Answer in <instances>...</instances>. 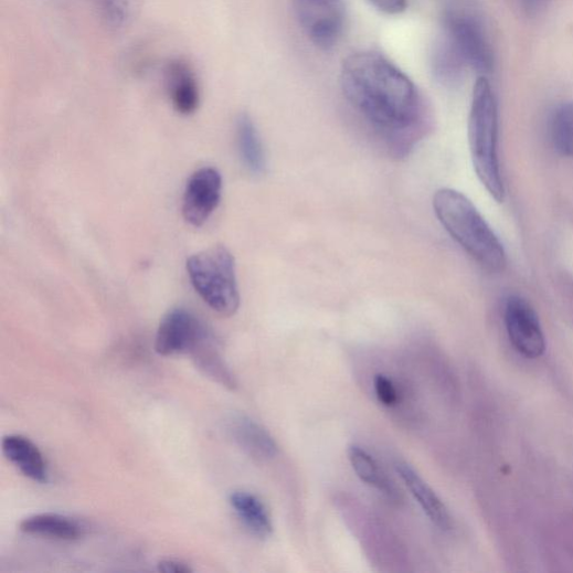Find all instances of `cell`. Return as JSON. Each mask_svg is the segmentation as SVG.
Masks as SVG:
<instances>
[{"mask_svg": "<svg viewBox=\"0 0 573 573\" xmlns=\"http://www.w3.org/2000/svg\"><path fill=\"white\" fill-rule=\"evenodd\" d=\"M297 20L310 42L329 51L342 38L347 10L343 0H295Z\"/></svg>", "mask_w": 573, "mask_h": 573, "instance_id": "cell-6", "label": "cell"}, {"mask_svg": "<svg viewBox=\"0 0 573 573\" xmlns=\"http://www.w3.org/2000/svg\"><path fill=\"white\" fill-rule=\"evenodd\" d=\"M20 530L29 535L61 541H76L84 537L85 529L76 521L55 513H41L24 519Z\"/></svg>", "mask_w": 573, "mask_h": 573, "instance_id": "cell-16", "label": "cell"}, {"mask_svg": "<svg viewBox=\"0 0 573 573\" xmlns=\"http://www.w3.org/2000/svg\"><path fill=\"white\" fill-rule=\"evenodd\" d=\"M342 92L352 108L395 156L426 134L429 113L414 82L375 52L350 55L341 70Z\"/></svg>", "mask_w": 573, "mask_h": 573, "instance_id": "cell-1", "label": "cell"}, {"mask_svg": "<svg viewBox=\"0 0 573 573\" xmlns=\"http://www.w3.org/2000/svg\"><path fill=\"white\" fill-rule=\"evenodd\" d=\"M499 110L489 81L485 75L477 78L473 91L468 119V141L475 173L497 202L502 203L506 189L501 176L499 153Z\"/></svg>", "mask_w": 573, "mask_h": 573, "instance_id": "cell-3", "label": "cell"}, {"mask_svg": "<svg viewBox=\"0 0 573 573\" xmlns=\"http://www.w3.org/2000/svg\"><path fill=\"white\" fill-rule=\"evenodd\" d=\"M162 76L173 108L182 116L195 114L201 103V88L193 66L183 59H173L163 66Z\"/></svg>", "mask_w": 573, "mask_h": 573, "instance_id": "cell-10", "label": "cell"}, {"mask_svg": "<svg viewBox=\"0 0 573 573\" xmlns=\"http://www.w3.org/2000/svg\"><path fill=\"white\" fill-rule=\"evenodd\" d=\"M373 388L379 402L388 407L399 403V392L393 381L384 374H376L373 379Z\"/></svg>", "mask_w": 573, "mask_h": 573, "instance_id": "cell-22", "label": "cell"}, {"mask_svg": "<svg viewBox=\"0 0 573 573\" xmlns=\"http://www.w3.org/2000/svg\"><path fill=\"white\" fill-rule=\"evenodd\" d=\"M520 2L528 12H537L544 8L550 0H520Z\"/></svg>", "mask_w": 573, "mask_h": 573, "instance_id": "cell-25", "label": "cell"}, {"mask_svg": "<svg viewBox=\"0 0 573 573\" xmlns=\"http://www.w3.org/2000/svg\"><path fill=\"white\" fill-rule=\"evenodd\" d=\"M226 433L240 449L256 460H273L279 454L270 433L248 416H231L226 421Z\"/></svg>", "mask_w": 573, "mask_h": 573, "instance_id": "cell-11", "label": "cell"}, {"mask_svg": "<svg viewBox=\"0 0 573 573\" xmlns=\"http://www.w3.org/2000/svg\"><path fill=\"white\" fill-rule=\"evenodd\" d=\"M551 138L560 155L573 158V103L556 109L551 123Z\"/></svg>", "mask_w": 573, "mask_h": 573, "instance_id": "cell-20", "label": "cell"}, {"mask_svg": "<svg viewBox=\"0 0 573 573\" xmlns=\"http://www.w3.org/2000/svg\"><path fill=\"white\" fill-rule=\"evenodd\" d=\"M434 210L446 231L479 266L490 273L505 269L503 244L467 197L442 189L434 197Z\"/></svg>", "mask_w": 573, "mask_h": 573, "instance_id": "cell-2", "label": "cell"}, {"mask_svg": "<svg viewBox=\"0 0 573 573\" xmlns=\"http://www.w3.org/2000/svg\"><path fill=\"white\" fill-rule=\"evenodd\" d=\"M348 455L354 471L362 481L378 489L389 500H397L399 495L395 486L373 456L358 445L350 446Z\"/></svg>", "mask_w": 573, "mask_h": 573, "instance_id": "cell-19", "label": "cell"}, {"mask_svg": "<svg viewBox=\"0 0 573 573\" xmlns=\"http://www.w3.org/2000/svg\"><path fill=\"white\" fill-rule=\"evenodd\" d=\"M368 2L378 11L389 15L404 12L407 6V0H368Z\"/></svg>", "mask_w": 573, "mask_h": 573, "instance_id": "cell-23", "label": "cell"}, {"mask_svg": "<svg viewBox=\"0 0 573 573\" xmlns=\"http://www.w3.org/2000/svg\"><path fill=\"white\" fill-rule=\"evenodd\" d=\"M465 59L452 41L443 34L434 45L432 53V68L435 78L443 86L455 87L463 79Z\"/></svg>", "mask_w": 573, "mask_h": 573, "instance_id": "cell-18", "label": "cell"}, {"mask_svg": "<svg viewBox=\"0 0 573 573\" xmlns=\"http://www.w3.org/2000/svg\"><path fill=\"white\" fill-rule=\"evenodd\" d=\"M236 144L243 166L253 174H263L266 155L258 130L248 115H241L236 121Z\"/></svg>", "mask_w": 573, "mask_h": 573, "instance_id": "cell-17", "label": "cell"}, {"mask_svg": "<svg viewBox=\"0 0 573 573\" xmlns=\"http://www.w3.org/2000/svg\"><path fill=\"white\" fill-rule=\"evenodd\" d=\"M395 469L428 519L443 531L452 530L453 519L448 509L423 477L405 463H397Z\"/></svg>", "mask_w": 573, "mask_h": 573, "instance_id": "cell-12", "label": "cell"}, {"mask_svg": "<svg viewBox=\"0 0 573 573\" xmlns=\"http://www.w3.org/2000/svg\"><path fill=\"white\" fill-rule=\"evenodd\" d=\"M507 332L513 348L526 359L537 360L545 352V338L539 316L531 304L511 295L505 305Z\"/></svg>", "mask_w": 573, "mask_h": 573, "instance_id": "cell-7", "label": "cell"}, {"mask_svg": "<svg viewBox=\"0 0 573 573\" xmlns=\"http://www.w3.org/2000/svg\"><path fill=\"white\" fill-rule=\"evenodd\" d=\"M2 449L6 457L24 476L40 484L49 481L50 475L46 460L32 441L21 435H9L3 439Z\"/></svg>", "mask_w": 573, "mask_h": 573, "instance_id": "cell-13", "label": "cell"}, {"mask_svg": "<svg viewBox=\"0 0 573 573\" xmlns=\"http://www.w3.org/2000/svg\"><path fill=\"white\" fill-rule=\"evenodd\" d=\"M157 569L162 573H191L193 569L185 562L176 559L161 560Z\"/></svg>", "mask_w": 573, "mask_h": 573, "instance_id": "cell-24", "label": "cell"}, {"mask_svg": "<svg viewBox=\"0 0 573 573\" xmlns=\"http://www.w3.org/2000/svg\"><path fill=\"white\" fill-rule=\"evenodd\" d=\"M221 174L213 168L197 171L188 181L183 197V216L191 225H203L220 204Z\"/></svg>", "mask_w": 573, "mask_h": 573, "instance_id": "cell-9", "label": "cell"}, {"mask_svg": "<svg viewBox=\"0 0 573 573\" xmlns=\"http://www.w3.org/2000/svg\"><path fill=\"white\" fill-rule=\"evenodd\" d=\"M444 34L460 52L468 66L482 74L492 70V47L473 0H448L444 13Z\"/></svg>", "mask_w": 573, "mask_h": 573, "instance_id": "cell-5", "label": "cell"}, {"mask_svg": "<svg viewBox=\"0 0 573 573\" xmlns=\"http://www.w3.org/2000/svg\"><path fill=\"white\" fill-rule=\"evenodd\" d=\"M187 268L194 289L212 310L223 317L237 311L240 294L235 262L223 245L192 256Z\"/></svg>", "mask_w": 573, "mask_h": 573, "instance_id": "cell-4", "label": "cell"}, {"mask_svg": "<svg viewBox=\"0 0 573 573\" xmlns=\"http://www.w3.org/2000/svg\"><path fill=\"white\" fill-rule=\"evenodd\" d=\"M198 370L208 379L229 389L237 386L236 379L223 359L214 336L210 332L191 352Z\"/></svg>", "mask_w": 573, "mask_h": 573, "instance_id": "cell-14", "label": "cell"}, {"mask_svg": "<svg viewBox=\"0 0 573 573\" xmlns=\"http://www.w3.org/2000/svg\"><path fill=\"white\" fill-rule=\"evenodd\" d=\"M210 332L194 314L177 308L161 319L156 335L155 350L161 357L191 354Z\"/></svg>", "mask_w": 573, "mask_h": 573, "instance_id": "cell-8", "label": "cell"}, {"mask_svg": "<svg viewBox=\"0 0 573 573\" xmlns=\"http://www.w3.org/2000/svg\"><path fill=\"white\" fill-rule=\"evenodd\" d=\"M103 23L113 29H123L131 18L132 0H89Z\"/></svg>", "mask_w": 573, "mask_h": 573, "instance_id": "cell-21", "label": "cell"}, {"mask_svg": "<svg viewBox=\"0 0 573 573\" xmlns=\"http://www.w3.org/2000/svg\"><path fill=\"white\" fill-rule=\"evenodd\" d=\"M229 502L240 521L255 537L266 540L272 537L274 526L266 506L254 495L236 490L230 496Z\"/></svg>", "mask_w": 573, "mask_h": 573, "instance_id": "cell-15", "label": "cell"}]
</instances>
